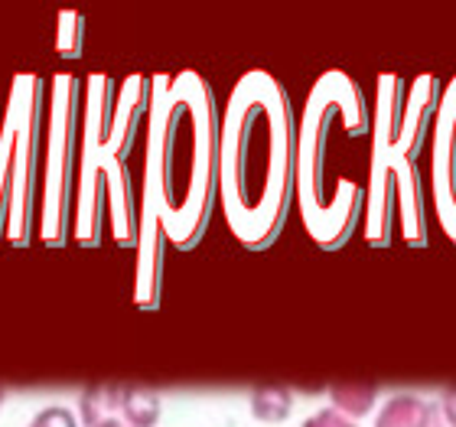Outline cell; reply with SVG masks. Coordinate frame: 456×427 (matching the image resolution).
Listing matches in <instances>:
<instances>
[{"label":"cell","mask_w":456,"mask_h":427,"mask_svg":"<svg viewBox=\"0 0 456 427\" xmlns=\"http://www.w3.org/2000/svg\"><path fill=\"white\" fill-rule=\"evenodd\" d=\"M297 121L287 88L267 69H248L219 114L216 200L228 232L265 251L281 238L294 202Z\"/></svg>","instance_id":"obj_1"},{"label":"cell","mask_w":456,"mask_h":427,"mask_svg":"<svg viewBox=\"0 0 456 427\" xmlns=\"http://www.w3.org/2000/svg\"><path fill=\"white\" fill-rule=\"evenodd\" d=\"M141 202L180 251H192L209 228L219 173V108L196 69L151 76L143 121Z\"/></svg>","instance_id":"obj_2"},{"label":"cell","mask_w":456,"mask_h":427,"mask_svg":"<svg viewBox=\"0 0 456 427\" xmlns=\"http://www.w3.org/2000/svg\"><path fill=\"white\" fill-rule=\"evenodd\" d=\"M151 76L134 72L124 82L88 72L82 78L78 170L72 196V235L78 248L102 245V218L108 216L118 248L137 245V196L131 180V151L147 121Z\"/></svg>","instance_id":"obj_3"},{"label":"cell","mask_w":456,"mask_h":427,"mask_svg":"<svg viewBox=\"0 0 456 427\" xmlns=\"http://www.w3.org/2000/svg\"><path fill=\"white\" fill-rule=\"evenodd\" d=\"M440 92L444 82L434 72H424L414 82H404L395 72L375 78L362 202V238L369 248H388L395 226L408 248L430 245L418 160L430 137Z\"/></svg>","instance_id":"obj_4"},{"label":"cell","mask_w":456,"mask_h":427,"mask_svg":"<svg viewBox=\"0 0 456 427\" xmlns=\"http://www.w3.org/2000/svg\"><path fill=\"white\" fill-rule=\"evenodd\" d=\"M371 114L362 86L342 69H326L306 92L294 137V200L306 235L323 251L352 238L362 218L365 183L349 180L336 163L369 141Z\"/></svg>","instance_id":"obj_5"},{"label":"cell","mask_w":456,"mask_h":427,"mask_svg":"<svg viewBox=\"0 0 456 427\" xmlns=\"http://www.w3.org/2000/svg\"><path fill=\"white\" fill-rule=\"evenodd\" d=\"M49 118L43 121V167H39L37 232L49 248H66L72 235V196L78 170V124H82V78L56 72L46 82Z\"/></svg>","instance_id":"obj_6"},{"label":"cell","mask_w":456,"mask_h":427,"mask_svg":"<svg viewBox=\"0 0 456 427\" xmlns=\"http://www.w3.org/2000/svg\"><path fill=\"white\" fill-rule=\"evenodd\" d=\"M10 102L17 111V141L10 167V196L4 242L27 248L33 242L39 202V167H43V121H46V78L37 72H17L10 78Z\"/></svg>","instance_id":"obj_7"},{"label":"cell","mask_w":456,"mask_h":427,"mask_svg":"<svg viewBox=\"0 0 456 427\" xmlns=\"http://www.w3.org/2000/svg\"><path fill=\"white\" fill-rule=\"evenodd\" d=\"M430 200L440 232L456 245V76L440 92L430 124Z\"/></svg>","instance_id":"obj_8"},{"label":"cell","mask_w":456,"mask_h":427,"mask_svg":"<svg viewBox=\"0 0 456 427\" xmlns=\"http://www.w3.org/2000/svg\"><path fill=\"white\" fill-rule=\"evenodd\" d=\"M434 408L418 395H395L375 418V427H430Z\"/></svg>","instance_id":"obj_9"},{"label":"cell","mask_w":456,"mask_h":427,"mask_svg":"<svg viewBox=\"0 0 456 427\" xmlns=\"http://www.w3.org/2000/svg\"><path fill=\"white\" fill-rule=\"evenodd\" d=\"M121 411V385H88L78 398V418L86 427H98L118 418Z\"/></svg>","instance_id":"obj_10"},{"label":"cell","mask_w":456,"mask_h":427,"mask_svg":"<svg viewBox=\"0 0 456 427\" xmlns=\"http://www.w3.org/2000/svg\"><path fill=\"white\" fill-rule=\"evenodd\" d=\"M118 415L127 427H157L160 424V398L151 389L127 385V389H121V411Z\"/></svg>","instance_id":"obj_11"},{"label":"cell","mask_w":456,"mask_h":427,"mask_svg":"<svg viewBox=\"0 0 456 427\" xmlns=\"http://www.w3.org/2000/svg\"><path fill=\"white\" fill-rule=\"evenodd\" d=\"M375 398H379V389H375V385H333V389H330L333 408L349 421L365 418V415L375 408Z\"/></svg>","instance_id":"obj_12"},{"label":"cell","mask_w":456,"mask_h":427,"mask_svg":"<svg viewBox=\"0 0 456 427\" xmlns=\"http://www.w3.org/2000/svg\"><path fill=\"white\" fill-rule=\"evenodd\" d=\"M294 408V395L287 389H277V385H267V389H257L251 395V415L257 421H265V424H281L287 421Z\"/></svg>","instance_id":"obj_13"},{"label":"cell","mask_w":456,"mask_h":427,"mask_svg":"<svg viewBox=\"0 0 456 427\" xmlns=\"http://www.w3.org/2000/svg\"><path fill=\"white\" fill-rule=\"evenodd\" d=\"M78 20V13H59V39H56V49L62 56H78L82 49H78V29L72 33V23Z\"/></svg>","instance_id":"obj_14"},{"label":"cell","mask_w":456,"mask_h":427,"mask_svg":"<svg viewBox=\"0 0 456 427\" xmlns=\"http://www.w3.org/2000/svg\"><path fill=\"white\" fill-rule=\"evenodd\" d=\"M27 427H78V421L69 408H62V405H53V408L39 411L37 418L29 421Z\"/></svg>","instance_id":"obj_15"},{"label":"cell","mask_w":456,"mask_h":427,"mask_svg":"<svg viewBox=\"0 0 456 427\" xmlns=\"http://www.w3.org/2000/svg\"><path fill=\"white\" fill-rule=\"evenodd\" d=\"M304 427H359V424L349 418H342L336 408H323V411H316V415H310V418L304 421Z\"/></svg>","instance_id":"obj_16"},{"label":"cell","mask_w":456,"mask_h":427,"mask_svg":"<svg viewBox=\"0 0 456 427\" xmlns=\"http://www.w3.org/2000/svg\"><path fill=\"white\" fill-rule=\"evenodd\" d=\"M444 418L450 421V427H456V389L444 395Z\"/></svg>","instance_id":"obj_17"},{"label":"cell","mask_w":456,"mask_h":427,"mask_svg":"<svg viewBox=\"0 0 456 427\" xmlns=\"http://www.w3.org/2000/svg\"><path fill=\"white\" fill-rule=\"evenodd\" d=\"M98 427H127L124 421H118V418H111V421H105V424H98Z\"/></svg>","instance_id":"obj_18"},{"label":"cell","mask_w":456,"mask_h":427,"mask_svg":"<svg viewBox=\"0 0 456 427\" xmlns=\"http://www.w3.org/2000/svg\"><path fill=\"white\" fill-rule=\"evenodd\" d=\"M0 405H4V389H0Z\"/></svg>","instance_id":"obj_19"}]
</instances>
